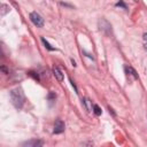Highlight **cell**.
<instances>
[{"mask_svg": "<svg viewBox=\"0 0 147 147\" xmlns=\"http://www.w3.org/2000/svg\"><path fill=\"white\" fill-rule=\"evenodd\" d=\"M9 95H10V99H11V103L17 109H21L23 107V103H24V93H23L22 88L16 87V88L10 90Z\"/></svg>", "mask_w": 147, "mask_h": 147, "instance_id": "obj_1", "label": "cell"}, {"mask_svg": "<svg viewBox=\"0 0 147 147\" xmlns=\"http://www.w3.org/2000/svg\"><path fill=\"white\" fill-rule=\"evenodd\" d=\"M98 26H99V30L102 31L103 33H106L107 36H111L113 34V30H111V24L105 20V18H100L99 22H98Z\"/></svg>", "mask_w": 147, "mask_h": 147, "instance_id": "obj_2", "label": "cell"}, {"mask_svg": "<svg viewBox=\"0 0 147 147\" xmlns=\"http://www.w3.org/2000/svg\"><path fill=\"white\" fill-rule=\"evenodd\" d=\"M30 20H31V22H32L36 26H38V28H42V26H44L45 21H44V18H42L37 11L30 13Z\"/></svg>", "mask_w": 147, "mask_h": 147, "instance_id": "obj_3", "label": "cell"}, {"mask_svg": "<svg viewBox=\"0 0 147 147\" xmlns=\"http://www.w3.org/2000/svg\"><path fill=\"white\" fill-rule=\"evenodd\" d=\"M64 131V123L61 121V119H56L55 123H54V130H53V133L55 134H60Z\"/></svg>", "mask_w": 147, "mask_h": 147, "instance_id": "obj_4", "label": "cell"}, {"mask_svg": "<svg viewBox=\"0 0 147 147\" xmlns=\"http://www.w3.org/2000/svg\"><path fill=\"white\" fill-rule=\"evenodd\" d=\"M42 145H44V142L41 140H38V139H32V140L23 142V146H28V147H40Z\"/></svg>", "mask_w": 147, "mask_h": 147, "instance_id": "obj_5", "label": "cell"}, {"mask_svg": "<svg viewBox=\"0 0 147 147\" xmlns=\"http://www.w3.org/2000/svg\"><path fill=\"white\" fill-rule=\"evenodd\" d=\"M53 74H54L55 78H56L59 82H63L64 76H63V74H62V71H61V69H60L59 67H54V68H53Z\"/></svg>", "mask_w": 147, "mask_h": 147, "instance_id": "obj_6", "label": "cell"}, {"mask_svg": "<svg viewBox=\"0 0 147 147\" xmlns=\"http://www.w3.org/2000/svg\"><path fill=\"white\" fill-rule=\"evenodd\" d=\"M82 101H83V106L85 107V109L88 111V113H91V111H93V106H92V101L88 99V98H83L82 99Z\"/></svg>", "mask_w": 147, "mask_h": 147, "instance_id": "obj_7", "label": "cell"}, {"mask_svg": "<svg viewBox=\"0 0 147 147\" xmlns=\"http://www.w3.org/2000/svg\"><path fill=\"white\" fill-rule=\"evenodd\" d=\"M125 71L127 72V75H132L134 78H138V74L136 72V70H134L132 67H127V65H126V67H125Z\"/></svg>", "mask_w": 147, "mask_h": 147, "instance_id": "obj_8", "label": "cell"}, {"mask_svg": "<svg viewBox=\"0 0 147 147\" xmlns=\"http://www.w3.org/2000/svg\"><path fill=\"white\" fill-rule=\"evenodd\" d=\"M9 10H10L9 6H7V5L2 3V5H1V10H0V15H1V16H5V15H6L7 13H9Z\"/></svg>", "mask_w": 147, "mask_h": 147, "instance_id": "obj_9", "label": "cell"}, {"mask_svg": "<svg viewBox=\"0 0 147 147\" xmlns=\"http://www.w3.org/2000/svg\"><path fill=\"white\" fill-rule=\"evenodd\" d=\"M41 41H42V44L45 45V47H46V48H47L48 51H54V49H55L54 47H52V46L49 45V42H48V41H47V40H46L45 38H41Z\"/></svg>", "mask_w": 147, "mask_h": 147, "instance_id": "obj_10", "label": "cell"}, {"mask_svg": "<svg viewBox=\"0 0 147 147\" xmlns=\"http://www.w3.org/2000/svg\"><path fill=\"white\" fill-rule=\"evenodd\" d=\"M93 111H94V114L98 115V116L101 115V113H102V110L100 109V107H99L98 105H94V106H93Z\"/></svg>", "mask_w": 147, "mask_h": 147, "instance_id": "obj_11", "label": "cell"}, {"mask_svg": "<svg viewBox=\"0 0 147 147\" xmlns=\"http://www.w3.org/2000/svg\"><path fill=\"white\" fill-rule=\"evenodd\" d=\"M47 98H48V101H49V102L52 103V102H53V101L55 100V98H56V94H55V93H53V92H49V93H48V96H47Z\"/></svg>", "mask_w": 147, "mask_h": 147, "instance_id": "obj_12", "label": "cell"}, {"mask_svg": "<svg viewBox=\"0 0 147 147\" xmlns=\"http://www.w3.org/2000/svg\"><path fill=\"white\" fill-rule=\"evenodd\" d=\"M116 7H122L123 9H127V7H126V5L123 2V0H119L118 2H116V5H115Z\"/></svg>", "mask_w": 147, "mask_h": 147, "instance_id": "obj_13", "label": "cell"}, {"mask_svg": "<svg viewBox=\"0 0 147 147\" xmlns=\"http://www.w3.org/2000/svg\"><path fill=\"white\" fill-rule=\"evenodd\" d=\"M29 75H30L31 77H33L34 79H37V80L39 79V77H38V75H37L36 72H33V71H30V72H29Z\"/></svg>", "mask_w": 147, "mask_h": 147, "instance_id": "obj_14", "label": "cell"}, {"mask_svg": "<svg viewBox=\"0 0 147 147\" xmlns=\"http://www.w3.org/2000/svg\"><path fill=\"white\" fill-rule=\"evenodd\" d=\"M144 41H145V45H147V33L144 34Z\"/></svg>", "mask_w": 147, "mask_h": 147, "instance_id": "obj_15", "label": "cell"}, {"mask_svg": "<svg viewBox=\"0 0 147 147\" xmlns=\"http://www.w3.org/2000/svg\"><path fill=\"white\" fill-rule=\"evenodd\" d=\"M1 70H2V71H3V72H5V74H8V70H7V69H6V68H5V67H3V65H2V67H1Z\"/></svg>", "mask_w": 147, "mask_h": 147, "instance_id": "obj_16", "label": "cell"}, {"mask_svg": "<svg viewBox=\"0 0 147 147\" xmlns=\"http://www.w3.org/2000/svg\"><path fill=\"white\" fill-rule=\"evenodd\" d=\"M71 63H72V65H74V67H76V62H75L72 59H71Z\"/></svg>", "mask_w": 147, "mask_h": 147, "instance_id": "obj_17", "label": "cell"}]
</instances>
